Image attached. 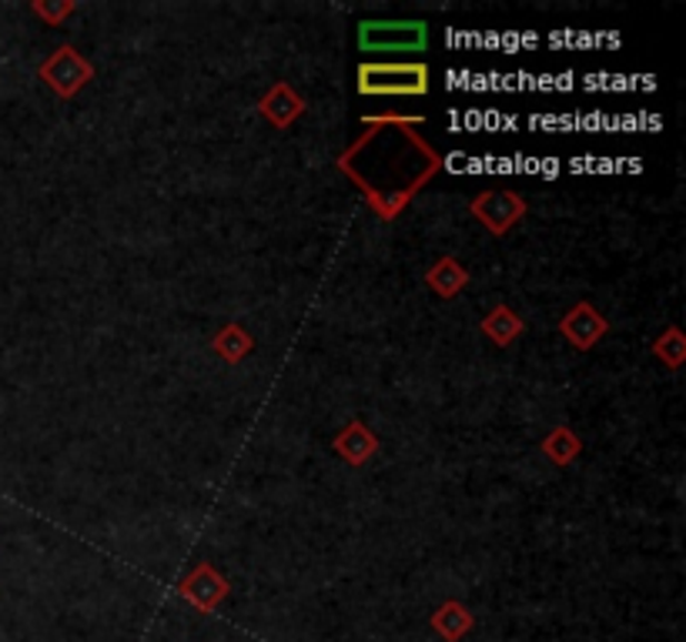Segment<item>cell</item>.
<instances>
[{"label":"cell","mask_w":686,"mask_h":642,"mask_svg":"<svg viewBox=\"0 0 686 642\" xmlns=\"http://www.w3.org/2000/svg\"><path fill=\"white\" fill-rule=\"evenodd\" d=\"M362 55H419L429 48L425 21H362L359 24Z\"/></svg>","instance_id":"6da1fadb"},{"label":"cell","mask_w":686,"mask_h":642,"mask_svg":"<svg viewBox=\"0 0 686 642\" xmlns=\"http://www.w3.org/2000/svg\"><path fill=\"white\" fill-rule=\"evenodd\" d=\"M359 91L369 98H415L429 91L425 65H362Z\"/></svg>","instance_id":"7a4b0ae2"},{"label":"cell","mask_w":686,"mask_h":642,"mask_svg":"<svg viewBox=\"0 0 686 642\" xmlns=\"http://www.w3.org/2000/svg\"><path fill=\"white\" fill-rule=\"evenodd\" d=\"M41 78H45L61 98H71V95H78V91L91 81V65H88L75 48H61V51L41 68Z\"/></svg>","instance_id":"3957f363"},{"label":"cell","mask_w":686,"mask_h":642,"mask_svg":"<svg viewBox=\"0 0 686 642\" xmlns=\"http://www.w3.org/2000/svg\"><path fill=\"white\" fill-rule=\"evenodd\" d=\"M472 215H476L486 228H492L496 235H502V231H509V228L526 215V201L516 198L512 191H486L482 198L472 201Z\"/></svg>","instance_id":"277c9868"},{"label":"cell","mask_w":686,"mask_h":642,"mask_svg":"<svg viewBox=\"0 0 686 642\" xmlns=\"http://www.w3.org/2000/svg\"><path fill=\"white\" fill-rule=\"evenodd\" d=\"M606 318L592 308V305H576L566 318H562V335L576 345V348H592L602 335H606Z\"/></svg>","instance_id":"5b68a950"},{"label":"cell","mask_w":686,"mask_h":642,"mask_svg":"<svg viewBox=\"0 0 686 642\" xmlns=\"http://www.w3.org/2000/svg\"><path fill=\"white\" fill-rule=\"evenodd\" d=\"M228 592V582L212 569V565H198L185 582H182V595L192 599L198 609H215Z\"/></svg>","instance_id":"8992f818"},{"label":"cell","mask_w":686,"mask_h":642,"mask_svg":"<svg viewBox=\"0 0 686 642\" xmlns=\"http://www.w3.org/2000/svg\"><path fill=\"white\" fill-rule=\"evenodd\" d=\"M302 111H305V105H302V98H298L288 85H275V88L265 95V101H262V115H265L275 128H288Z\"/></svg>","instance_id":"52a82bcc"},{"label":"cell","mask_w":686,"mask_h":642,"mask_svg":"<svg viewBox=\"0 0 686 642\" xmlns=\"http://www.w3.org/2000/svg\"><path fill=\"white\" fill-rule=\"evenodd\" d=\"M335 452H339L345 462L362 465V462H369V458L379 452V438H375L362 422H352V425L335 438Z\"/></svg>","instance_id":"ba28073f"},{"label":"cell","mask_w":686,"mask_h":642,"mask_svg":"<svg viewBox=\"0 0 686 642\" xmlns=\"http://www.w3.org/2000/svg\"><path fill=\"white\" fill-rule=\"evenodd\" d=\"M465 282H469L465 268H462L459 261H452V258H442V261L429 271V288H432L435 295H442V298H455V295L465 288Z\"/></svg>","instance_id":"9c48e42d"},{"label":"cell","mask_w":686,"mask_h":642,"mask_svg":"<svg viewBox=\"0 0 686 642\" xmlns=\"http://www.w3.org/2000/svg\"><path fill=\"white\" fill-rule=\"evenodd\" d=\"M482 328H486V335H489L496 345H512V342L519 338V332H522V322H519V315H516L512 308L499 305V308H492V312L486 315Z\"/></svg>","instance_id":"30bf717a"},{"label":"cell","mask_w":686,"mask_h":642,"mask_svg":"<svg viewBox=\"0 0 686 642\" xmlns=\"http://www.w3.org/2000/svg\"><path fill=\"white\" fill-rule=\"evenodd\" d=\"M432 625H435L439 635H445L449 642H455V639H462V635L472 629V615H469L465 605H459V602H445V605L432 615Z\"/></svg>","instance_id":"8fae6325"},{"label":"cell","mask_w":686,"mask_h":642,"mask_svg":"<svg viewBox=\"0 0 686 642\" xmlns=\"http://www.w3.org/2000/svg\"><path fill=\"white\" fill-rule=\"evenodd\" d=\"M215 352H218L225 362H242V358L252 352V338L245 335L242 325H225V328L215 335Z\"/></svg>","instance_id":"7c38bea8"},{"label":"cell","mask_w":686,"mask_h":642,"mask_svg":"<svg viewBox=\"0 0 686 642\" xmlns=\"http://www.w3.org/2000/svg\"><path fill=\"white\" fill-rule=\"evenodd\" d=\"M542 452L549 455V462H556V465H569V462L579 455V438L572 435V428L559 425V428L542 442Z\"/></svg>","instance_id":"4fadbf2b"},{"label":"cell","mask_w":686,"mask_h":642,"mask_svg":"<svg viewBox=\"0 0 686 642\" xmlns=\"http://www.w3.org/2000/svg\"><path fill=\"white\" fill-rule=\"evenodd\" d=\"M653 352H656L659 358H666V365H673V368H676V365L683 362V355H686V352H683V335H679L676 328H669L663 338H656Z\"/></svg>","instance_id":"5bb4252c"},{"label":"cell","mask_w":686,"mask_h":642,"mask_svg":"<svg viewBox=\"0 0 686 642\" xmlns=\"http://www.w3.org/2000/svg\"><path fill=\"white\" fill-rule=\"evenodd\" d=\"M35 11H38L41 18H48V21H55V24H58L61 18H68V14L75 11V4H61V8H48V4H38Z\"/></svg>","instance_id":"9a60e30c"}]
</instances>
